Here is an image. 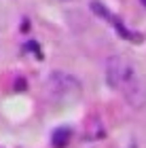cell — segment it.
<instances>
[{"label":"cell","mask_w":146,"mask_h":148,"mask_svg":"<svg viewBox=\"0 0 146 148\" xmlns=\"http://www.w3.org/2000/svg\"><path fill=\"white\" fill-rule=\"evenodd\" d=\"M106 83L117 93H121L123 99L131 108L142 110L146 108V76L131 59L123 55H112L106 62Z\"/></svg>","instance_id":"obj_1"},{"label":"cell","mask_w":146,"mask_h":148,"mask_svg":"<svg viewBox=\"0 0 146 148\" xmlns=\"http://www.w3.org/2000/svg\"><path fill=\"white\" fill-rule=\"evenodd\" d=\"M45 91H47V97L55 104H72L81 97L83 87L72 74L51 72L45 80Z\"/></svg>","instance_id":"obj_2"},{"label":"cell","mask_w":146,"mask_h":148,"mask_svg":"<svg viewBox=\"0 0 146 148\" xmlns=\"http://www.w3.org/2000/svg\"><path fill=\"white\" fill-rule=\"evenodd\" d=\"M93 11L97 13V15H102V17H108L110 21H112V25L117 28V32H121V34L127 38V40H131V42H140V34H134V32H129L127 28L123 25V21H119V19L114 17V15H110L106 9H102V4H97V2H93Z\"/></svg>","instance_id":"obj_3"},{"label":"cell","mask_w":146,"mask_h":148,"mask_svg":"<svg viewBox=\"0 0 146 148\" xmlns=\"http://www.w3.org/2000/svg\"><path fill=\"white\" fill-rule=\"evenodd\" d=\"M70 127H57L55 131H53V136H51V144L53 148H64L66 144L70 142Z\"/></svg>","instance_id":"obj_4"},{"label":"cell","mask_w":146,"mask_h":148,"mask_svg":"<svg viewBox=\"0 0 146 148\" xmlns=\"http://www.w3.org/2000/svg\"><path fill=\"white\" fill-rule=\"evenodd\" d=\"M140 2H142V4H144V6H146V0H140Z\"/></svg>","instance_id":"obj_5"}]
</instances>
